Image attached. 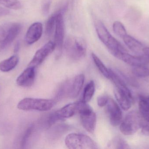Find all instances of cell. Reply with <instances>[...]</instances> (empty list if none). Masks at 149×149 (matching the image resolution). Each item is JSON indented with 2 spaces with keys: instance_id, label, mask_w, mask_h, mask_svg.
Instances as JSON below:
<instances>
[{
  "instance_id": "1",
  "label": "cell",
  "mask_w": 149,
  "mask_h": 149,
  "mask_svg": "<svg viewBox=\"0 0 149 149\" xmlns=\"http://www.w3.org/2000/svg\"><path fill=\"white\" fill-rule=\"evenodd\" d=\"M95 28L98 37L112 55L115 57L119 52L127 51L121 44L110 34L102 21L98 20L96 22Z\"/></svg>"
},
{
  "instance_id": "2",
  "label": "cell",
  "mask_w": 149,
  "mask_h": 149,
  "mask_svg": "<svg viewBox=\"0 0 149 149\" xmlns=\"http://www.w3.org/2000/svg\"><path fill=\"white\" fill-rule=\"evenodd\" d=\"M65 48L70 58L78 60L86 55L87 44L86 41L81 38L70 36L65 41Z\"/></svg>"
},
{
  "instance_id": "3",
  "label": "cell",
  "mask_w": 149,
  "mask_h": 149,
  "mask_svg": "<svg viewBox=\"0 0 149 149\" xmlns=\"http://www.w3.org/2000/svg\"><path fill=\"white\" fill-rule=\"evenodd\" d=\"M22 25L17 22L0 25V51L9 46L21 32Z\"/></svg>"
},
{
  "instance_id": "4",
  "label": "cell",
  "mask_w": 149,
  "mask_h": 149,
  "mask_svg": "<svg viewBox=\"0 0 149 149\" xmlns=\"http://www.w3.org/2000/svg\"><path fill=\"white\" fill-rule=\"evenodd\" d=\"M56 100L27 98L19 101L17 108L24 111H48L51 109L56 104Z\"/></svg>"
},
{
  "instance_id": "5",
  "label": "cell",
  "mask_w": 149,
  "mask_h": 149,
  "mask_svg": "<svg viewBox=\"0 0 149 149\" xmlns=\"http://www.w3.org/2000/svg\"><path fill=\"white\" fill-rule=\"evenodd\" d=\"M77 112L80 116L82 126L90 133H93L95 129L96 117L92 108L83 100L76 103Z\"/></svg>"
},
{
  "instance_id": "6",
  "label": "cell",
  "mask_w": 149,
  "mask_h": 149,
  "mask_svg": "<svg viewBox=\"0 0 149 149\" xmlns=\"http://www.w3.org/2000/svg\"><path fill=\"white\" fill-rule=\"evenodd\" d=\"M65 144L70 149H95L97 144L89 136L83 134L72 133L66 136Z\"/></svg>"
},
{
  "instance_id": "7",
  "label": "cell",
  "mask_w": 149,
  "mask_h": 149,
  "mask_svg": "<svg viewBox=\"0 0 149 149\" xmlns=\"http://www.w3.org/2000/svg\"><path fill=\"white\" fill-rule=\"evenodd\" d=\"M141 115L136 111H132L126 115L120 126V130L123 134L130 136L136 133L143 125Z\"/></svg>"
},
{
  "instance_id": "8",
  "label": "cell",
  "mask_w": 149,
  "mask_h": 149,
  "mask_svg": "<svg viewBox=\"0 0 149 149\" xmlns=\"http://www.w3.org/2000/svg\"><path fill=\"white\" fill-rule=\"evenodd\" d=\"M66 8V6H65L63 8L58 10V13L57 16L54 43H55L56 45L55 50H56L57 57H59L61 55L63 46L65 35V23L63 12L65 10Z\"/></svg>"
},
{
  "instance_id": "9",
  "label": "cell",
  "mask_w": 149,
  "mask_h": 149,
  "mask_svg": "<svg viewBox=\"0 0 149 149\" xmlns=\"http://www.w3.org/2000/svg\"><path fill=\"white\" fill-rule=\"evenodd\" d=\"M55 49L56 45L54 42L49 41L37 51L28 66L36 68L41 64L46 58L55 50Z\"/></svg>"
},
{
  "instance_id": "10",
  "label": "cell",
  "mask_w": 149,
  "mask_h": 149,
  "mask_svg": "<svg viewBox=\"0 0 149 149\" xmlns=\"http://www.w3.org/2000/svg\"><path fill=\"white\" fill-rule=\"evenodd\" d=\"M77 112L76 103H70L52 115L49 120V125H52L58 121L64 120L72 117Z\"/></svg>"
},
{
  "instance_id": "11",
  "label": "cell",
  "mask_w": 149,
  "mask_h": 149,
  "mask_svg": "<svg viewBox=\"0 0 149 149\" xmlns=\"http://www.w3.org/2000/svg\"><path fill=\"white\" fill-rule=\"evenodd\" d=\"M106 106L111 125L113 127L119 126L122 120V113L120 107L113 99L110 98Z\"/></svg>"
},
{
  "instance_id": "12",
  "label": "cell",
  "mask_w": 149,
  "mask_h": 149,
  "mask_svg": "<svg viewBox=\"0 0 149 149\" xmlns=\"http://www.w3.org/2000/svg\"><path fill=\"white\" fill-rule=\"evenodd\" d=\"M116 57L133 66H144L149 63V59L145 56H133L127 51L117 54Z\"/></svg>"
},
{
  "instance_id": "13",
  "label": "cell",
  "mask_w": 149,
  "mask_h": 149,
  "mask_svg": "<svg viewBox=\"0 0 149 149\" xmlns=\"http://www.w3.org/2000/svg\"><path fill=\"white\" fill-rule=\"evenodd\" d=\"M43 33L42 24L40 22L32 24L27 30L25 37L26 43L32 45L37 42L42 37Z\"/></svg>"
},
{
  "instance_id": "14",
  "label": "cell",
  "mask_w": 149,
  "mask_h": 149,
  "mask_svg": "<svg viewBox=\"0 0 149 149\" xmlns=\"http://www.w3.org/2000/svg\"><path fill=\"white\" fill-rule=\"evenodd\" d=\"M35 68L28 66L17 79V85L24 87L31 86L34 83L36 77Z\"/></svg>"
},
{
  "instance_id": "15",
  "label": "cell",
  "mask_w": 149,
  "mask_h": 149,
  "mask_svg": "<svg viewBox=\"0 0 149 149\" xmlns=\"http://www.w3.org/2000/svg\"><path fill=\"white\" fill-rule=\"evenodd\" d=\"M85 78V75L83 74L77 75L74 78L67 89V94L70 98H76L79 95L84 85Z\"/></svg>"
},
{
  "instance_id": "16",
  "label": "cell",
  "mask_w": 149,
  "mask_h": 149,
  "mask_svg": "<svg viewBox=\"0 0 149 149\" xmlns=\"http://www.w3.org/2000/svg\"><path fill=\"white\" fill-rule=\"evenodd\" d=\"M123 39L126 45L133 52L137 54H143L145 46L141 42L128 34L123 37Z\"/></svg>"
},
{
  "instance_id": "17",
  "label": "cell",
  "mask_w": 149,
  "mask_h": 149,
  "mask_svg": "<svg viewBox=\"0 0 149 149\" xmlns=\"http://www.w3.org/2000/svg\"><path fill=\"white\" fill-rule=\"evenodd\" d=\"M114 93L117 102L124 110H128L131 106L132 99L125 92L116 87Z\"/></svg>"
},
{
  "instance_id": "18",
  "label": "cell",
  "mask_w": 149,
  "mask_h": 149,
  "mask_svg": "<svg viewBox=\"0 0 149 149\" xmlns=\"http://www.w3.org/2000/svg\"><path fill=\"white\" fill-rule=\"evenodd\" d=\"M19 58L17 55H13L0 63V70L7 72L13 70L18 64Z\"/></svg>"
},
{
  "instance_id": "19",
  "label": "cell",
  "mask_w": 149,
  "mask_h": 149,
  "mask_svg": "<svg viewBox=\"0 0 149 149\" xmlns=\"http://www.w3.org/2000/svg\"><path fill=\"white\" fill-rule=\"evenodd\" d=\"M140 113L146 121L149 122V100L148 98L140 96L139 101Z\"/></svg>"
},
{
  "instance_id": "20",
  "label": "cell",
  "mask_w": 149,
  "mask_h": 149,
  "mask_svg": "<svg viewBox=\"0 0 149 149\" xmlns=\"http://www.w3.org/2000/svg\"><path fill=\"white\" fill-rule=\"evenodd\" d=\"M109 147L110 148L124 149L130 148L129 145L121 137L117 136L115 137L109 143Z\"/></svg>"
},
{
  "instance_id": "21",
  "label": "cell",
  "mask_w": 149,
  "mask_h": 149,
  "mask_svg": "<svg viewBox=\"0 0 149 149\" xmlns=\"http://www.w3.org/2000/svg\"><path fill=\"white\" fill-rule=\"evenodd\" d=\"M92 57L93 58L94 63L95 64L96 67L98 68L99 71L101 73L107 78H109L110 73L109 69L107 68L105 65L102 63V61L94 53H92Z\"/></svg>"
},
{
  "instance_id": "22",
  "label": "cell",
  "mask_w": 149,
  "mask_h": 149,
  "mask_svg": "<svg viewBox=\"0 0 149 149\" xmlns=\"http://www.w3.org/2000/svg\"><path fill=\"white\" fill-rule=\"evenodd\" d=\"M95 91V83L93 80H91L85 87L83 92V99L85 102H89L93 96Z\"/></svg>"
},
{
  "instance_id": "23",
  "label": "cell",
  "mask_w": 149,
  "mask_h": 149,
  "mask_svg": "<svg viewBox=\"0 0 149 149\" xmlns=\"http://www.w3.org/2000/svg\"><path fill=\"white\" fill-rule=\"evenodd\" d=\"M58 13V11L52 15L46 21L45 24V32L47 36H51L53 33L54 29H55L56 27V21Z\"/></svg>"
},
{
  "instance_id": "24",
  "label": "cell",
  "mask_w": 149,
  "mask_h": 149,
  "mask_svg": "<svg viewBox=\"0 0 149 149\" xmlns=\"http://www.w3.org/2000/svg\"><path fill=\"white\" fill-rule=\"evenodd\" d=\"M113 28L114 33L120 37L123 38L127 34L125 27L120 22H115L113 24Z\"/></svg>"
},
{
  "instance_id": "25",
  "label": "cell",
  "mask_w": 149,
  "mask_h": 149,
  "mask_svg": "<svg viewBox=\"0 0 149 149\" xmlns=\"http://www.w3.org/2000/svg\"><path fill=\"white\" fill-rule=\"evenodd\" d=\"M0 4L11 9L18 10L22 8V3L18 0H0Z\"/></svg>"
},
{
  "instance_id": "26",
  "label": "cell",
  "mask_w": 149,
  "mask_h": 149,
  "mask_svg": "<svg viewBox=\"0 0 149 149\" xmlns=\"http://www.w3.org/2000/svg\"><path fill=\"white\" fill-rule=\"evenodd\" d=\"M132 73L138 78L149 77V68L144 66H134L132 70Z\"/></svg>"
},
{
  "instance_id": "27",
  "label": "cell",
  "mask_w": 149,
  "mask_h": 149,
  "mask_svg": "<svg viewBox=\"0 0 149 149\" xmlns=\"http://www.w3.org/2000/svg\"><path fill=\"white\" fill-rule=\"evenodd\" d=\"M52 0H44L42 5V11L44 15H47L49 12Z\"/></svg>"
},
{
  "instance_id": "28",
  "label": "cell",
  "mask_w": 149,
  "mask_h": 149,
  "mask_svg": "<svg viewBox=\"0 0 149 149\" xmlns=\"http://www.w3.org/2000/svg\"><path fill=\"white\" fill-rule=\"evenodd\" d=\"M33 126H31L29 127L28 128V129L26 130L23 137L22 140V146L24 147L25 146L27 143V141L29 139V137L30 136L31 134L32 133L33 131Z\"/></svg>"
},
{
  "instance_id": "29",
  "label": "cell",
  "mask_w": 149,
  "mask_h": 149,
  "mask_svg": "<svg viewBox=\"0 0 149 149\" xmlns=\"http://www.w3.org/2000/svg\"><path fill=\"white\" fill-rule=\"evenodd\" d=\"M109 98L106 96H100L97 99V104L100 107L105 106L107 105Z\"/></svg>"
},
{
  "instance_id": "30",
  "label": "cell",
  "mask_w": 149,
  "mask_h": 149,
  "mask_svg": "<svg viewBox=\"0 0 149 149\" xmlns=\"http://www.w3.org/2000/svg\"><path fill=\"white\" fill-rule=\"evenodd\" d=\"M141 129L142 134L144 135L149 136V124H143Z\"/></svg>"
},
{
  "instance_id": "31",
  "label": "cell",
  "mask_w": 149,
  "mask_h": 149,
  "mask_svg": "<svg viewBox=\"0 0 149 149\" xmlns=\"http://www.w3.org/2000/svg\"><path fill=\"white\" fill-rule=\"evenodd\" d=\"M9 13L10 11L8 10L0 7V17L8 15V14H9Z\"/></svg>"
},
{
  "instance_id": "32",
  "label": "cell",
  "mask_w": 149,
  "mask_h": 149,
  "mask_svg": "<svg viewBox=\"0 0 149 149\" xmlns=\"http://www.w3.org/2000/svg\"><path fill=\"white\" fill-rule=\"evenodd\" d=\"M143 54L149 59V47H144L143 50Z\"/></svg>"
},
{
  "instance_id": "33",
  "label": "cell",
  "mask_w": 149,
  "mask_h": 149,
  "mask_svg": "<svg viewBox=\"0 0 149 149\" xmlns=\"http://www.w3.org/2000/svg\"><path fill=\"white\" fill-rule=\"evenodd\" d=\"M19 48H20V43L19 42H18L16 43L15 45V49H14L15 52L18 51L19 50Z\"/></svg>"
},
{
  "instance_id": "34",
  "label": "cell",
  "mask_w": 149,
  "mask_h": 149,
  "mask_svg": "<svg viewBox=\"0 0 149 149\" xmlns=\"http://www.w3.org/2000/svg\"><path fill=\"white\" fill-rule=\"evenodd\" d=\"M148 98L149 100V97H148Z\"/></svg>"
}]
</instances>
